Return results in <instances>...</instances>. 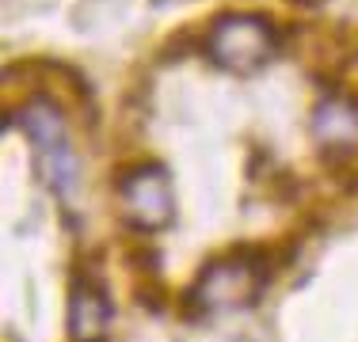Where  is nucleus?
<instances>
[{
    "instance_id": "nucleus-5",
    "label": "nucleus",
    "mask_w": 358,
    "mask_h": 342,
    "mask_svg": "<svg viewBox=\"0 0 358 342\" xmlns=\"http://www.w3.org/2000/svg\"><path fill=\"white\" fill-rule=\"evenodd\" d=\"M110 323V301L103 281L92 270H73L69 278V304H65V327L69 342H103Z\"/></svg>"
},
{
    "instance_id": "nucleus-2",
    "label": "nucleus",
    "mask_w": 358,
    "mask_h": 342,
    "mask_svg": "<svg viewBox=\"0 0 358 342\" xmlns=\"http://www.w3.org/2000/svg\"><path fill=\"white\" fill-rule=\"evenodd\" d=\"M282 34L263 12H221L199 38V54L229 76H255L278 57Z\"/></svg>"
},
{
    "instance_id": "nucleus-4",
    "label": "nucleus",
    "mask_w": 358,
    "mask_h": 342,
    "mask_svg": "<svg viewBox=\"0 0 358 342\" xmlns=\"http://www.w3.org/2000/svg\"><path fill=\"white\" fill-rule=\"evenodd\" d=\"M4 126L8 130H20L38 152L69 144V118H65V107H62V99L50 96L46 88L31 91L27 99H20L15 107H8Z\"/></svg>"
},
{
    "instance_id": "nucleus-7",
    "label": "nucleus",
    "mask_w": 358,
    "mask_h": 342,
    "mask_svg": "<svg viewBox=\"0 0 358 342\" xmlns=\"http://www.w3.org/2000/svg\"><path fill=\"white\" fill-rule=\"evenodd\" d=\"M38 175L42 183L50 186V191L57 194V198H69L76 179H80V164H76V152L69 144H62V149H50V152H38Z\"/></svg>"
},
{
    "instance_id": "nucleus-1",
    "label": "nucleus",
    "mask_w": 358,
    "mask_h": 342,
    "mask_svg": "<svg viewBox=\"0 0 358 342\" xmlns=\"http://www.w3.org/2000/svg\"><path fill=\"white\" fill-rule=\"evenodd\" d=\"M271 274H275L271 247H233L199 270L194 285L183 293V315L202 320L214 312L248 308L263 297Z\"/></svg>"
},
{
    "instance_id": "nucleus-3",
    "label": "nucleus",
    "mask_w": 358,
    "mask_h": 342,
    "mask_svg": "<svg viewBox=\"0 0 358 342\" xmlns=\"http://www.w3.org/2000/svg\"><path fill=\"white\" fill-rule=\"evenodd\" d=\"M115 194L118 209L130 232L157 236L172 228L176 221V186L164 164L157 160H134V164L118 168L115 175Z\"/></svg>"
},
{
    "instance_id": "nucleus-6",
    "label": "nucleus",
    "mask_w": 358,
    "mask_h": 342,
    "mask_svg": "<svg viewBox=\"0 0 358 342\" xmlns=\"http://www.w3.org/2000/svg\"><path fill=\"white\" fill-rule=\"evenodd\" d=\"M313 137L324 156L355 160L358 156V99L351 96H324L313 107Z\"/></svg>"
}]
</instances>
